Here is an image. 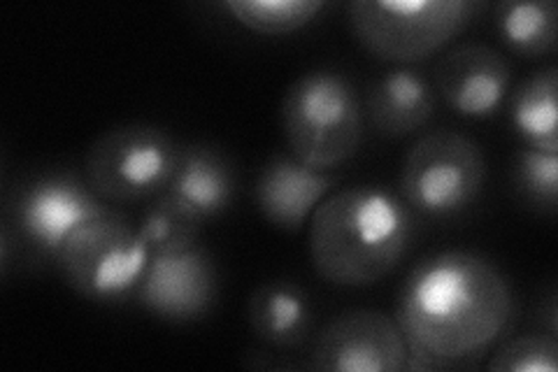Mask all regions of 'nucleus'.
Instances as JSON below:
<instances>
[{"instance_id":"nucleus-5","label":"nucleus","mask_w":558,"mask_h":372,"mask_svg":"<svg viewBox=\"0 0 558 372\" xmlns=\"http://www.w3.org/2000/svg\"><path fill=\"white\" fill-rule=\"evenodd\" d=\"M486 182L482 147L457 131H433L416 140L400 170V199L418 215L453 217L473 205Z\"/></svg>"},{"instance_id":"nucleus-17","label":"nucleus","mask_w":558,"mask_h":372,"mask_svg":"<svg viewBox=\"0 0 558 372\" xmlns=\"http://www.w3.org/2000/svg\"><path fill=\"white\" fill-rule=\"evenodd\" d=\"M496 28L500 40L514 55L537 59L556 47L558 10L551 0H508L496 5Z\"/></svg>"},{"instance_id":"nucleus-21","label":"nucleus","mask_w":558,"mask_h":372,"mask_svg":"<svg viewBox=\"0 0 558 372\" xmlns=\"http://www.w3.org/2000/svg\"><path fill=\"white\" fill-rule=\"evenodd\" d=\"M486 368L502 372H556L558 345L554 338H543V335H523V338L505 343Z\"/></svg>"},{"instance_id":"nucleus-8","label":"nucleus","mask_w":558,"mask_h":372,"mask_svg":"<svg viewBox=\"0 0 558 372\" xmlns=\"http://www.w3.org/2000/svg\"><path fill=\"white\" fill-rule=\"evenodd\" d=\"M110 207L77 175H40L16 191L12 217L26 242L57 256L80 228L105 217Z\"/></svg>"},{"instance_id":"nucleus-4","label":"nucleus","mask_w":558,"mask_h":372,"mask_svg":"<svg viewBox=\"0 0 558 372\" xmlns=\"http://www.w3.org/2000/svg\"><path fill=\"white\" fill-rule=\"evenodd\" d=\"M480 10L475 0H356L349 26L371 55L414 63L447 47Z\"/></svg>"},{"instance_id":"nucleus-1","label":"nucleus","mask_w":558,"mask_h":372,"mask_svg":"<svg viewBox=\"0 0 558 372\" xmlns=\"http://www.w3.org/2000/svg\"><path fill=\"white\" fill-rule=\"evenodd\" d=\"M514 310L510 281L475 252L447 250L418 261L396 300L408 343L405 370L470 365L500 338Z\"/></svg>"},{"instance_id":"nucleus-7","label":"nucleus","mask_w":558,"mask_h":372,"mask_svg":"<svg viewBox=\"0 0 558 372\" xmlns=\"http://www.w3.org/2000/svg\"><path fill=\"white\" fill-rule=\"evenodd\" d=\"M180 149L166 131L156 127H117L102 133L86 152L84 180L102 201H143L168 189Z\"/></svg>"},{"instance_id":"nucleus-2","label":"nucleus","mask_w":558,"mask_h":372,"mask_svg":"<svg viewBox=\"0 0 558 372\" xmlns=\"http://www.w3.org/2000/svg\"><path fill=\"white\" fill-rule=\"evenodd\" d=\"M414 238L405 201L384 187L359 184L328 196L310 219L314 271L338 287H371L393 273Z\"/></svg>"},{"instance_id":"nucleus-12","label":"nucleus","mask_w":558,"mask_h":372,"mask_svg":"<svg viewBox=\"0 0 558 372\" xmlns=\"http://www.w3.org/2000/svg\"><path fill=\"white\" fill-rule=\"evenodd\" d=\"M336 184V172L312 168L293 154H277L260 170L254 199L268 224L299 233Z\"/></svg>"},{"instance_id":"nucleus-3","label":"nucleus","mask_w":558,"mask_h":372,"mask_svg":"<svg viewBox=\"0 0 558 372\" xmlns=\"http://www.w3.org/2000/svg\"><path fill=\"white\" fill-rule=\"evenodd\" d=\"M284 137L303 164L333 170L352 158L363 137V105L356 86L336 70H312L282 98Z\"/></svg>"},{"instance_id":"nucleus-15","label":"nucleus","mask_w":558,"mask_h":372,"mask_svg":"<svg viewBox=\"0 0 558 372\" xmlns=\"http://www.w3.org/2000/svg\"><path fill=\"white\" fill-rule=\"evenodd\" d=\"M252 333L260 343L291 349L305 343L312 326L307 293L291 281H268L252 291L247 303Z\"/></svg>"},{"instance_id":"nucleus-10","label":"nucleus","mask_w":558,"mask_h":372,"mask_svg":"<svg viewBox=\"0 0 558 372\" xmlns=\"http://www.w3.org/2000/svg\"><path fill=\"white\" fill-rule=\"evenodd\" d=\"M135 298L166 322H194L209 312L217 298L215 261L198 244L184 252L151 254Z\"/></svg>"},{"instance_id":"nucleus-11","label":"nucleus","mask_w":558,"mask_h":372,"mask_svg":"<svg viewBox=\"0 0 558 372\" xmlns=\"http://www.w3.org/2000/svg\"><path fill=\"white\" fill-rule=\"evenodd\" d=\"M510 82L508 59L480 43L453 47L435 65V92L453 112L470 119L494 117L508 98Z\"/></svg>"},{"instance_id":"nucleus-16","label":"nucleus","mask_w":558,"mask_h":372,"mask_svg":"<svg viewBox=\"0 0 558 372\" xmlns=\"http://www.w3.org/2000/svg\"><path fill=\"white\" fill-rule=\"evenodd\" d=\"M512 123L529 147L558 152V68L531 75L512 96Z\"/></svg>"},{"instance_id":"nucleus-18","label":"nucleus","mask_w":558,"mask_h":372,"mask_svg":"<svg viewBox=\"0 0 558 372\" xmlns=\"http://www.w3.org/2000/svg\"><path fill=\"white\" fill-rule=\"evenodd\" d=\"M201 224L203 221L194 212L170 199L168 193H161V199L143 215L137 230L147 242L151 254H170L194 247L198 240Z\"/></svg>"},{"instance_id":"nucleus-20","label":"nucleus","mask_w":558,"mask_h":372,"mask_svg":"<svg viewBox=\"0 0 558 372\" xmlns=\"http://www.w3.org/2000/svg\"><path fill=\"white\" fill-rule=\"evenodd\" d=\"M512 182L529 205L554 215L558 201V152L521 149L512 166Z\"/></svg>"},{"instance_id":"nucleus-9","label":"nucleus","mask_w":558,"mask_h":372,"mask_svg":"<svg viewBox=\"0 0 558 372\" xmlns=\"http://www.w3.org/2000/svg\"><path fill=\"white\" fill-rule=\"evenodd\" d=\"M410 349L396 319L354 310L333 319L310 353L307 368L322 372H403Z\"/></svg>"},{"instance_id":"nucleus-13","label":"nucleus","mask_w":558,"mask_h":372,"mask_svg":"<svg viewBox=\"0 0 558 372\" xmlns=\"http://www.w3.org/2000/svg\"><path fill=\"white\" fill-rule=\"evenodd\" d=\"M368 117L384 137H410L435 112V88L416 70L396 68L371 84Z\"/></svg>"},{"instance_id":"nucleus-14","label":"nucleus","mask_w":558,"mask_h":372,"mask_svg":"<svg viewBox=\"0 0 558 372\" xmlns=\"http://www.w3.org/2000/svg\"><path fill=\"white\" fill-rule=\"evenodd\" d=\"M163 193L194 212L201 221L221 215L235 196L233 166L213 147H182L178 168Z\"/></svg>"},{"instance_id":"nucleus-19","label":"nucleus","mask_w":558,"mask_h":372,"mask_svg":"<svg viewBox=\"0 0 558 372\" xmlns=\"http://www.w3.org/2000/svg\"><path fill=\"white\" fill-rule=\"evenodd\" d=\"M235 20L260 35H289L307 26L326 3L322 0H231Z\"/></svg>"},{"instance_id":"nucleus-6","label":"nucleus","mask_w":558,"mask_h":372,"mask_svg":"<svg viewBox=\"0 0 558 372\" xmlns=\"http://www.w3.org/2000/svg\"><path fill=\"white\" fill-rule=\"evenodd\" d=\"M57 261L65 281L80 296L110 303L137 291L151 250L137 228L110 209L105 217L80 228Z\"/></svg>"}]
</instances>
